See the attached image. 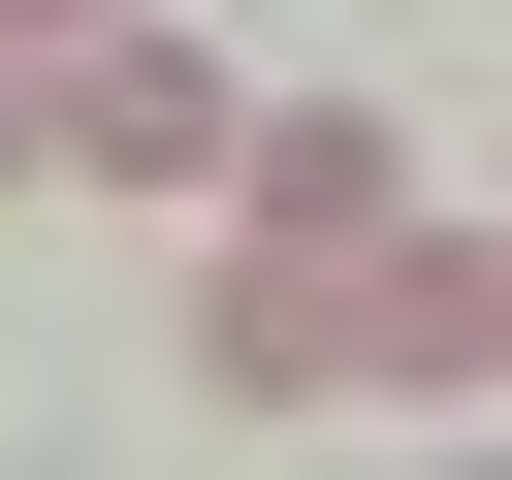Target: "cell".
<instances>
[{
    "label": "cell",
    "mask_w": 512,
    "mask_h": 480,
    "mask_svg": "<svg viewBox=\"0 0 512 480\" xmlns=\"http://www.w3.org/2000/svg\"><path fill=\"white\" fill-rule=\"evenodd\" d=\"M224 224H320V256H384V96H256Z\"/></svg>",
    "instance_id": "3"
},
{
    "label": "cell",
    "mask_w": 512,
    "mask_h": 480,
    "mask_svg": "<svg viewBox=\"0 0 512 480\" xmlns=\"http://www.w3.org/2000/svg\"><path fill=\"white\" fill-rule=\"evenodd\" d=\"M64 32H128V0H0V64H64Z\"/></svg>",
    "instance_id": "5"
},
{
    "label": "cell",
    "mask_w": 512,
    "mask_h": 480,
    "mask_svg": "<svg viewBox=\"0 0 512 480\" xmlns=\"http://www.w3.org/2000/svg\"><path fill=\"white\" fill-rule=\"evenodd\" d=\"M192 416H384V320H352L320 224H224V288H192Z\"/></svg>",
    "instance_id": "1"
},
{
    "label": "cell",
    "mask_w": 512,
    "mask_h": 480,
    "mask_svg": "<svg viewBox=\"0 0 512 480\" xmlns=\"http://www.w3.org/2000/svg\"><path fill=\"white\" fill-rule=\"evenodd\" d=\"M64 160H96V192H224V160H256V96H224L192 32H64Z\"/></svg>",
    "instance_id": "2"
},
{
    "label": "cell",
    "mask_w": 512,
    "mask_h": 480,
    "mask_svg": "<svg viewBox=\"0 0 512 480\" xmlns=\"http://www.w3.org/2000/svg\"><path fill=\"white\" fill-rule=\"evenodd\" d=\"M352 320H384V384H480V352H512V256H416V224H384Z\"/></svg>",
    "instance_id": "4"
}]
</instances>
